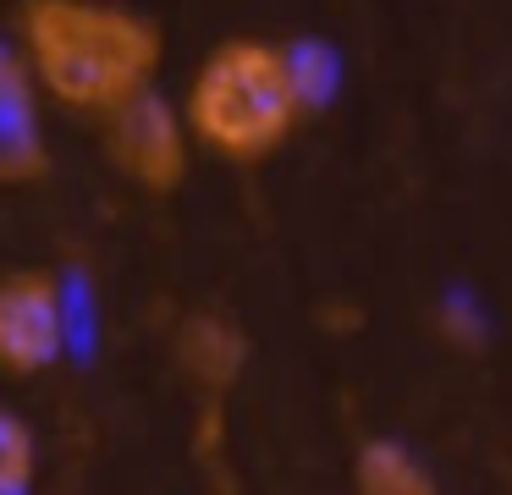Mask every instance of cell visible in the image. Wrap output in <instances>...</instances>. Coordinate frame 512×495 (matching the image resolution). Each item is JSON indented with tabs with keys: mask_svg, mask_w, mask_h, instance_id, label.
Here are the masks:
<instances>
[{
	"mask_svg": "<svg viewBox=\"0 0 512 495\" xmlns=\"http://www.w3.org/2000/svg\"><path fill=\"white\" fill-rule=\"evenodd\" d=\"M12 44L45 105L100 127L111 110L155 94L166 33L127 0H23Z\"/></svg>",
	"mask_w": 512,
	"mask_h": 495,
	"instance_id": "obj_1",
	"label": "cell"
},
{
	"mask_svg": "<svg viewBox=\"0 0 512 495\" xmlns=\"http://www.w3.org/2000/svg\"><path fill=\"white\" fill-rule=\"evenodd\" d=\"M177 110L188 121L193 149L226 165H259L287 149L314 99L298 77L292 44H276L265 33H232L193 66Z\"/></svg>",
	"mask_w": 512,
	"mask_h": 495,
	"instance_id": "obj_2",
	"label": "cell"
},
{
	"mask_svg": "<svg viewBox=\"0 0 512 495\" xmlns=\"http://www.w3.org/2000/svg\"><path fill=\"white\" fill-rule=\"evenodd\" d=\"M100 143H105V160L111 171L122 176L133 193L149 198H171L193 171V138H188V121L182 110L171 105L166 94H138L133 105L111 110L100 121Z\"/></svg>",
	"mask_w": 512,
	"mask_h": 495,
	"instance_id": "obj_3",
	"label": "cell"
},
{
	"mask_svg": "<svg viewBox=\"0 0 512 495\" xmlns=\"http://www.w3.org/2000/svg\"><path fill=\"white\" fill-rule=\"evenodd\" d=\"M67 352V303L50 270L0 275V374L34 380Z\"/></svg>",
	"mask_w": 512,
	"mask_h": 495,
	"instance_id": "obj_4",
	"label": "cell"
},
{
	"mask_svg": "<svg viewBox=\"0 0 512 495\" xmlns=\"http://www.w3.org/2000/svg\"><path fill=\"white\" fill-rule=\"evenodd\" d=\"M39 176H50L45 99L28 83L17 44L0 39V187H34Z\"/></svg>",
	"mask_w": 512,
	"mask_h": 495,
	"instance_id": "obj_5",
	"label": "cell"
},
{
	"mask_svg": "<svg viewBox=\"0 0 512 495\" xmlns=\"http://www.w3.org/2000/svg\"><path fill=\"white\" fill-rule=\"evenodd\" d=\"M171 352H177V369L188 374L210 402H221V396L243 380V369H248L243 325L226 319V314H215V308H199V314L182 319L177 336H171Z\"/></svg>",
	"mask_w": 512,
	"mask_h": 495,
	"instance_id": "obj_6",
	"label": "cell"
},
{
	"mask_svg": "<svg viewBox=\"0 0 512 495\" xmlns=\"http://www.w3.org/2000/svg\"><path fill=\"white\" fill-rule=\"evenodd\" d=\"M353 495H441V484H435V468L413 446L375 435L353 457Z\"/></svg>",
	"mask_w": 512,
	"mask_h": 495,
	"instance_id": "obj_7",
	"label": "cell"
},
{
	"mask_svg": "<svg viewBox=\"0 0 512 495\" xmlns=\"http://www.w3.org/2000/svg\"><path fill=\"white\" fill-rule=\"evenodd\" d=\"M39 473V440L23 413L0 407V495H28Z\"/></svg>",
	"mask_w": 512,
	"mask_h": 495,
	"instance_id": "obj_8",
	"label": "cell"
}]
</instances>
